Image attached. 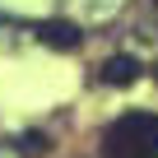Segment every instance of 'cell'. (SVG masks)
I'll return each instance as SVG.
<instances>
[{
    "label": "cell",
    "instance_id": "obj_1",
    "mask_svg": "<svg viewBox=\"0 0 158 158\" xmlns=\"http://www.w3.org/2000/svg\"><path fill=\"white\" fill-rule=\"evenodd\" d=\"M102 158H158V116L126 112L102 130Z\"/></svg>",
    "mask_w": 158,
    "mask_h": 158
},
{
    "label": "cell",
    "instance_id": "obj_2",
    "mask_svg": "<svg viewBox=\"0 0 158 158\" xmlns=\"http://www.w3.org/2000/svg\"><path fill=\"white\" fill-rule=\"evenodd\" d=\"M37 42L51 47V51H74L79 42H84V33H79L70 19H47V23H37Z\"/></svg>",
    "mask_w": 158,
    "mask_h": 158
},
{
    "label": "cell",
    "instance_id": "obj_3",
    "mask_svg": "<svg viewBox=\"0 0 158 158\" xmlns=\"http://www.w3.org/2000/svg\"><path fill=\"white\" fill-rule=\"evenodd\" d=\"M98 79H102L107 89H126V84L139 79V60H135V56H112V60H102Z\"/></svg>",
    "mask_w": 158,
    "mask_h": 158
},
{
    "label": "cell",
    "instance_id": "obj_4",
    "mask_svg": "<svg viewBox=\"0 0 158 158\" xmlns=\"http://www.w3.org/2000/svg\"><path fill=\"white\" fill-rule=\"evenodd\" d=\"M19 153H23V158H37V153H47V135H42V130H28V135H19Z\"/></svg>",
    "mask_w": 158,
    "mask_h": 158
},
{
    "label": "cell",
    "instance_id": "obj_5",
    "mask_svg": "<svg viewBox=\"0 0 158 158\" xmlns=\"http://www.w3.org/2000/svg\"><path fill=\"white\" fill-rule=\"evenodd\" d=\"M153 79H158V65H153Z\"/></svg>",
    "mask_w": 158,
    "mask_h": 158
},
{
    "label": "cell",
    "instance_id": "obj_6",
    "mask_svg": "<svg viewBox=\"0 0 158 158\" xmlns=\"http://www.w3.org/2000/svg\"><path fill=\"white\" fill-rule=\"evenodd\" d=\"M153 5H158V0H153Z\"/></svg>",
    "mask_w": 158,
    "mask_h": 158
}]
</instances>
